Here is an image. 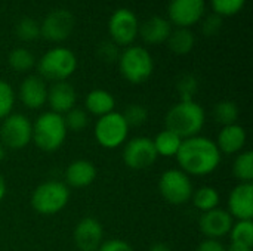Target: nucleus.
I'll return each mask as SVG.
<instances>
[{
	"mask_svg": "<svg viewBox=\"0 0 253 251\" xmlns=\"http://www.w3.org/2000/svg\"><path fill=\"white\" fill-rule=\"evenodd\" d=\"M19 99L30 109H39L46 104L47 84L40 75H28L19 86Z\"/></svg>",
	"mask_w": 253,
	"mask_h": 251,
	"instance_id": "18",
	"label": "nucleus"
},
{
	"mask_svg": "<svg viewBox=\"0 0 253 251\" xmlns=\"http://www.w3.org/2000/svg\"><path fill=\"white\" fill-rule=\"evenodd\" d=\"M117 64L123 78L132 84L145 83L154 71V59L142 46H127L122 50Z\"/></svg>",
	"mask_w": 253,
	"mask_h": 251,
	"instance_id": "5",
	"label": "nucleus"
},
{
	"mask_svg": "<svg viewBox=\"0 0 253 251\" xmlns=\"http://www.w3.org/2000/svg\"><path fill=\"white\" fill-rule=\"evenodd\" d=\"M98 170L92 161L74 160L65 169V185L71 188H86L96 179Z\"/></svg>",
	"mask_w": 253,
	"mask_h": 251,
	"instance_id": "21",
	"label": "nucleus"
},
{
	"mask_svg": "<svg viewBox=\"0 0 253 251\" xmlns=\"http://www.w3.org/2000/svg\"><path fill=\"white\" fill-rule=\"evenodd\" d=\"M246 0H211V6L213 13L219 15L221 18L234 16L243 10Z\"/></svg>",
	"mask_w": 253,
	"mask_h": 251,
	"instance_id": "33",
	"label": "nucleus"
},
{
	"mask_svg": "<svg viewBox=\"0 0 253 251\" xmlns=\"http://www.w3.org/2000/svg\"><path fill=\"white\" fill-rule=\"evenodd\" d=\"M225 251H252L251 247H245V246H239V244H233L231 243V246L228 247V249H225Z\"/></svg>",
	"mask_w": 253,
	"mask_h": 251,
	"instance_id": "41",
	"label": "nucleus"
},
{
	"mask_svg": "<svg viewBox=\"0 0 253 251\" xmlns=\"http://www.w3.org/2000/svg\"><path fill=\"white\" fill-rule=\"evenodd\" d=\"M33 123L19 112H12L0 126V143L9 149H22L31 142Z\"/></svg>",
	"mask_w": 253,
	"mask_h": 251,
	"instance_id": "10",
	"label": "nucleus"
},
{
	"mask_svg": "<svg viewBox=\"0 0 253 251\" xmlns=\"http://www.w3.org/2000/svg\"><path fill=\"white\" fill-rule=\"evenodd\" d=\"M126 124L130 127H141L144 123H147L148 120V111L144 105L141 104H132V105H127L125 112H122Z\"/></svg>",
	"mask_w": 253,
	"mask_h": 251,
	"instance_id": "34",
	"label": "nucleus"
},
{
	"mask_svg": "<svg viewBox=\"0 0 253 251\" xmlns=\"http://www.w3.org/2000/svg\"><path fill=\"white\" fill-rule=\"evenodd\" d=\"M70 201V189L64 182L46 180L31 194V207L43 216L59 213Z\"/></svg>",
	"mask_w": 253,
	"mask_h": 251,
	"instance_id": "6",
	"label": "nucleus"
},
{
	"mask_svg": "<svg viewBox=\"0 0 253 251\" xmlns=\"http://www.w3.org/2000/svg\"><path fill=\"white\" fill-rule=\"evenodd\" d=\"M246 141H248V135L245 127L240 124H231V126H224L221 129L215 143L221 154L233 155L243 151Z\"/></svg>",
	"mask_w": 253,
	"mask_h": 251,
	"instance_id": "20",
	"label": "nucleus"
},
{
	"mask_svg": "<svg viewBox=\"0 0 253 251\" xmlns=\"http://www.w3.org/2000/svg\"><path fill=\"white\" fill-rule=\"evenodd\" d=\"M129 135V126L126 124L122 112L113 111L102 115L95 123L93 136L96 142L105 149H116L122 146Z\"/></svg>",
	"mask_w": 253,
	"mask_h": 251,
	"instance_id": "8",
	"label": "nucleus"
},
{
	"mask_svg": "<svg viewBox=\"0 0 253 251\" xmlns=\"http://www.w3.org/2000/svg\"><path fill=\"white\" fill-rule=\"evenodd\" d=\"M222 154L216 143L205 136H193L184 139L176 154L178 164L188 176H206L213 173L221 164Z\"/></svg>",
	"mask_w": 253,
	"mask_h": 251,
	"instance_id": "1",
	"label": "nucleus"
},
{
	"mask_svg": "<svg viewBox=\"0 0 253 251\" xmlns=\"http://www.w3.org/2000/svg\"><path fill=\"white\" fill-rule=\"evenodd\" d=\"M168 46L169 49L179 56L188 55L194 46H196V36L191 31V28H181L176 27L175 30L170 31V36L168 38Z\"/></svg>",
	"mask_w": 253,
	"mask_h": 251,
	"instance_id": "23",
	"label": "nucleus"
},
{
	"mask_svg": "<svg viewBox=\"0 0 253 251\" xmlns=\"http://www.w3.org/2000/svg\"><path fill=\"white\" fill-rule=\"evenodd\" d=\"M13 105H15L13 87L7 81L0 80V120L6 118L9 114H12Z\"/></svg>",
	"mask_w": 253,
	"mask_h": 251,
	"instance_id": "35",
	"label": "nucleus"
},
{
	"mask_svg": "<svg viewBox=\"0 0 253 251\" xmlns=\"http://www.w3.org/2000/svg\"><path fill=\"white\" fill-rule=\"evenodd\" d=\"M76 25L74 15L67 9H53L50 10L40 24V36L47 41L61 43L67 40Z\"/></svg>",
	"mask_w": 253,
	"mask_h": 251,
	"instance_id": "11",
	"label": "nucleus"
},
{
	"mask_svg": "<svg viewBox=\"0 0 253 251\" xmlns=\"http://www.w3.org/2000/svg\"><path fill=\"white\" fill-rule=\"evenodd\" d=\"M76 53L64 46H55L44 52L37 62L39 75L46 81H67L77 70Z\"/></svg>",
	"mask_w": 253,
	"mask_h": 251,
	"instance_id": "3",
	"label": "nucleus"
},
{
	"mask_svg": "<svg viewBox=\"0 0 253 251\" xmlns=\"http://www.w3.org/2000/svg\"><path fill=\"white\" fill-rule=\"evenodd\" d=\"M172 30H173L172 24L169 22L168 18L159 16V15H153L147 21L139 24L138 36H141L144 43L156 46V44L166 43Z\"/></svg>",
	"mask_w": 253,
	"mask_h": 251,
	"instance_id": "19",
	"label": "nucleus"
},
{
	"mask_svg": "<svg viewBox=\"0 0 253 251\" xmlns=\"http://www.w3.org/2000/svg\"><path fill=\"white\" fill-rule=\"evenodd\" d=\"M96 53H98V58L107 64H111V62H117L119 58H120V46H117L113 40H104L98 44V49H96Z\"/></svg>",
	"mask_w": 253,
	"mask_h": 251,
	"instance_id": "36",
	"label": "nucleus"
},
{
	"mask_svg": "<svg viewBox=\"0 0 253 251\" xmlns=\"http://www.w3.org/2000/svg\"><path fill=\"white\" fill-rule=\"evenodd\" d=\"M231 243L245 246V247H253V220H239L233 225L230 231Z\"/></svg>",
	"mask_w": 253,
	"mask_h": 251,
	"instance_id": "29",
	"label": "nucleus"
},
{
	"mask_svg": "<svg viewBox=\"0 0 253 251\" xmlns=\"http://www.w3.org/2000/svg\"><path fill=\"white\" fill-rule=\"evenodd\" d=\"M6 158V148L0 143V163Z\"/></svg>",
	"mask_w": 253,
	"mask_h": 251,
	"instance_id": "43",
	"label": "nucleus"
},
{
	"mask_svg": "<svg viewBox=\"0 0 253 251\" xmlns=\"http://www.w3.org/2000/svg\"><path fill=\"white\" fill-rule=\"evenodd\" d=\"M77 102V92L74 86L68 81H55L47 87V99L50 111L59 115H64L70 109L76 107Z\"/></svg>",
	"mask_w": 253,
	"mask_h": 251,
	"instance_id": "16",
	"label": "nucleus"
},
{
	"mask_svg": "<svg viewBox=\"0 0 253 251\" xmlns=\"http://www.w3.org/2000/svg\"><path fill=\"white\" fill-rule=\"evenodd\" d=\"M159 192L166 203L172 206H182L191 200L194 188L185 172L181 169H169L160 176Z\"/></svg>",
	"mask_w": 253,
	"mask_h": 251,
	"instance_id": "7",
	"label": "nucleus"
},
{
	"mask_svg": "<svg viewBox=\"0 0 253 251\" xmlns=\"http://www.w3.org/2000/svg\"><path fill=\"white\" fill-rule=\"evenodd\" d=\"M148 251H172V249L165 243H154Z\"/></svg>",
	"mask_w": 253,
	"mask_h": 251,
	"instance_id": "40",
	"label": "nucleus"
},
{
	"mask_svg": "<svg viewBox=\"0 0 253 251\" xmlns=\"http://www.w3.org/2000/svg\"><path fill=\"white\" fill-rule=\"evenodd\" d=\"M98 251H135L133 247L123 241V240H119V238H111L108 241H104L101 244V247L98 249Z\"/></svg>",
	"mask_w": 253,
	"mask_h": 251,
	"instance_id": "38",
	"label": "nucleus"
},
{
	"mask_svg": "<svg viewBox=\"0 0 253 251\" xmlns=\"http://www.w3.org/2000/svg\"><path fill=\"white\" fill-rule=\"evenodd\" d=\"M7 64L16 72H27L36 65V58L27 47H15L7 55Z\"/></svg>",
	"mask_w": 253,
	"mask_h": 251,
	"instance_id": "26",
	"label": "nucleus"
},
{
	"mask_svg": "<svg viewBox=\"0 0 253 251\" xmlns=\"http://www.w3.org/2000/svg\"><path fill=\"white\" fill-rule=\"evenodd\" d=\"M239 115V107L233 101H221L213 107V118L216 120V123L222 124V127L237 124Z\"/></svg>",
	"mask_w": 253,
	"mask_h": 251,
	"instance_id": "28",
	"label": "nucleus"
},
{
	"mask_svg": "<svg viewBox=\"0 0 253 251\" xmlns=\"http://www.w3.org/2000/svg\"><path fill=\"white\" fill-rule=\"evenodd\" d=\"M193 204L202 212H209V210H213L218 207L219 204V194L215 188L212 186H203V188H199L197 191L193 192Z\"/></svg>",
	"mask_w": 253,
	"mask_h": 251,
	"instance_id": "27",
	"label": "nucleus"
},
{
	"mask_svg": "<svg viewBox=\"0 0 253 251\" xmlns=\"http://www.w3.org/2000/svg\"><path fill=\"white\" fill-rule=\"evenodd\" d=\"M67 133L68 130L64 124L62 115L52 111H46L40 114L37 120L33 123L31 141L42 151L53 152L64 145L67 139Z\"/></svg>",
	"mask_w": 253,
	"mask_h": 251,
	"instance_id": "4",
	"label": "nucleus"
},
{
	"mask_svg": "<svg viewBox=\"0 0 253 251\" xmlns=\"http://www.w3.org/2000/svg\"><path fill=\"white\" fill-rule=\"evenodd\" d=\"M228 213L237 220H253V183H239L231 191Z\"/></svg>",
	"mask_w": 253,
	"mask_h": 251,
	"instance_id": "17",
	"label": "nucleus"
},
{
	"mask_svg": "<svg viewBox=\"0 0 253 251\" xmlns=\"http://www.w3.org/2000/svg\"><path fill=\"white\" fill-rule=\"evenodd\" d=\"M4 195H6V180H4V178L0 175V203H1V200L4 198Z\"/></svg>",
	"mask_w": 253,
	"mask_h": 251,
	"instance_id": "42",
	"label": "nucleus"
},
{
	"mask_svg": "<svg viewBox=\"0 0 253 251\" xmlns=\"http://www.w3.org/2000/svg\"><path fill=\"white\" fill-rule=\"evenodd\" d=\"M153 143H154L157 155L169 158V157H176V154L181 148L182 139L176 133L165 129L153 139Z\"/></svg>",
	"mask_w": 253,
	"mask_h": 251,
	"instance_id": "24",
	"label": "nucleus"
},
{
	"mask_svg": "<svg viewBox=\"0 0 253 251\" xmlns=\"http://www.w3.org/2000/svg\"><path fill=\"white\" fill-rule=\"evenodd\" d=\"M233 175L240 183H252L253 180V152L242 151L233 163Z\"/></svg>",
	"mask_w": 253,
	"mask_h": 251,
	"instance_id": "25",
	"label": "nucleus"
},
{
	"mask_svg": "<svg viewBox=\"0 0 253 251\" xmlns=\"http://www.w3.org/2000/svg\"><path fill=\"white\" fill-rule=\"evenodd\" d=\"M157 157L153 139L145 136L130 139L123 148V161L132 170L150 169L156 163Z\"/></svg>",
	"mask_w": 253,
	"mask_h": 251,
	"instance_id": "12",
	"label": "nucleus"
},
{
	"mask_svg": "<svg viewBox=\"0 0 253 251\" xmlns=\"http://www.w3.org/2000/svg\"><path fill=\"white\" fill-rule=\"evenodd\" d=\"M234 225V219L227 210L219 207L202 213L199 219V228L202 234L209 240H219L230 234Z\"/></svg>",
	"mask_w": 253,
	"mask_h": 251,
	"instance_id": "15",
	"label": "nucleus"
},
{
	"mask_svg": "<svg viewBox=\"0 0 253 251\" xmlns=\"http://www.w3.org/2000/svg\"><path fill=\"white\" fill-rule=\"evenodd\" d=\"M196 251H225V247L218 241V240H209L206 238L202 241Z\"/></svg>",
	"mask_w": 253,
	"mask_h": 251,
	"instance_id": "39",
	"label": "nucleus"
},
{
	"mask_svg": "<svg viewBox=\"0 0 253 251\" xmlns=\"http://www.w3.org/2000/svg\"><path fill=\"white\" fill-rule=\"evenodd\" d=\"M206 15V0H170L168 19L181 28H191Z\"/></svg>",
	"mask_w": 253,
	"mask_h": 251,
	"instance_id": "13",
	"label": "nucleus"
},
{
	"mask_svg": "<svg viewBox=\"0 0 253 251\" xmlns=\"http://www.w3.org/2000/svg\"><path fill=\"white\" fill-rule=\"evenodd\" d=\"M199 90V80L193 74H184L176 83V92L179 101H194V96Z\"/></svg>",
	"mask_w": 253,
	"mask_h": 251,
	"instance_id": "32",
	"label": "nucleus"
},
{
	"mask_svg": "<svg viewBox=\"0 0 253 251\" xmlns=\"http://www.w3.org/2000/svg\"><path fill=\"white\" fill-rule=\"evenodd\" d=\"M74 244L79 251H98L104 243V229L95 217H83L74 228Z\"/></svg>",
	"mask_w": 253,
	"mask_h": 251,
	"instance_id": "14",
	"label": "nucleus"
},
{
	"mask_svg": "<svg viewBox=\"0 0 253 251\" xmlns=\"http://www.w3.org/2000/svg\"><path fill=\"white\" fill-rule=\"evenodd\" d=\"M138 31L139 19L136 13L129 7H119L108 19L110 40H113L120 47L132 46V43L138 37Z\"/></svg>",
	"mask_w": 253,
	"mask_h": 251,
	"instance_id": "9",
	"label": "nucleus"
},
{
	"mask_svg": "<svg viewBox=\"0 0 253 251\" xmlns=\"http://www.w3.org/2000/svg\"><path fill=\"white\" fill-rule=\"evenodd\" d=\"M62 118H64V124L68 132H82L89 124V115H87L86 109H82L77 107H74L73 109L65 112L62 115Z\"/></svg>",
	"mask_w": 253,
	"mask_h": 251,
	"instance_id": "31",
	"label": "nucleus"
},
{
	"mask_svg": "<svg viewBox=\"0 0 253 251\" xmlns=\"http://www.w3.org/2000/svg\"><path fill=\"white\" fill-rule=\"evenodd\" d=\"M15 36L21 41H34L40 37V24L31 16H24L15 25Z\"/></svg>",
	"mask_w": 253,
	"mask_h": 251,
	"instance_id": "30",
	"label": "nucleus"
},
{
	"mask_svg": "<svg viewBox=\"0 0 253 251\" xmlns=\"http://www.w3.org/2000/svg\"><path fill=\"white\" fill-rule=\"evenodd\" d=\"M202 24V33L206 36V37H213L216 34H219V31L222 30V25H224V21L219 15L216 13H209V15H205L200 21Z\"/></svg>",
	"mask_w": 253,
	"mask_h": 251,
	"instance_id": "37",
	"label": "nucleus"
},
{
	"mask_svg": "<svg viewBox=\"0 0 253 251\" xmlns=\"http://www.w3.org/2000/svg\"><path fill=\"white\" fill-rule=\"evenodd\" d=\"M86 112L96 115L98 118L102 115H107L114 111L116 108V99L114 96L104 89H93L87 93L84 99Z\"/></svg>",
	"mask_w": 253,
	"mask_h": 251,
	"instance_id": "22",
	"label": "nucleus"
},
{
	"mask_svg": "<svg viewBox=\"0 0 253 251\" xmlns=\"http://www.w3.org/2000/svg\"><path fill=\"white\" fill-rule=\"evenodd\" d=\"M205 109L196 101H179L166 114L165 129L176 133L182 141L197 136L205 126Z\"/></svg>",
	"mask_w": 253,
	"mask_h": 251,
	"instance_id": "2",
	"label": "nucleus"
}]
</instances>
